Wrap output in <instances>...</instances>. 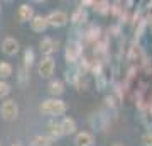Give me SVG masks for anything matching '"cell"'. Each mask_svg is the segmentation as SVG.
Instances as JSON below:
<instances>
[{
    "mask_svg": "<svg viewBox=\"0 0 152 146\" xmlns=\"http://www.w3.org/2000/svg\"><path fill=\"white\" fill-rule=\"evenodd\" d=\"M66 109H68V105H66L64 100H61V99H46L41 105H39V110H41V114H44V116H51V117H54V116H63V114L66 112Z\"/></svg>",
    "mask_w": 152,
    "mask_h": 146,
    "instance_id": "obj_1",
    "label": "cell"
},
{
    "mask_svg": "<svg viewBox=\"0 0 152 146\" xmlns=\"http://www.w3.org/2000/svg\"><path fill=\"white\" fill-rule=\"evenodd\" d=\"M0 114L5 121H15L19 117V105L14 99H5L0 104Z\"/></svg>",
    "mask_w": 152,
    "mask_h": 146,
    "instance_id": "obj_2",
    "label": "cell"
},
{
    "mask_svg": "<svg viewBox=\"0 0 152 146\" xmlns=\"http://www.w3.org/2000/svg\"><path fill=\"white\" fill-rule=\"evenodd\" d=\"M64 58L68 63H76V61L81 60V44L78 41H69L66 46L64 51Z\"/></svg>",
    "mask_w": 152,
    "mask_h": 146,
    "instance_id": "obj_3",
    "label": "cell"
},
{
    "mask_svg": "<svg viewBox=\"0 0 152 146\" xmlns=\"http://www.w3.org/2000/svg\"><path fill=\"white\" fill-rule=\"evenodd\" d=\"M54 68H56V63L53 60V56H42V60L39 61L37 71L42 78H49V76L54 73Z\"/></svg>",
    "mask_w": 152,
    "mask_h": 146,
    "instance_id": "obj_4",
    "label": "cell"
},
{
    "mask_svg": "<svg viewBox=\"0 0 152 146\" xmlns=\"http://www.w3.org/2000/svg\"><path fill=\"white\" fill-rule=\"evenodd\" d=\"M46 17H48V22L51 27H63L69 21V17H68V14L64 10H53L49 12V16Z\"/></svg>",
    "mask_w": 152,
    "mask_h": 146,
    "instance_id": "obj_5",
    "label": "cell"
},
{
    "mask_svg": "<svg viewBox=\"0 0 152 146\" xmlns=\"http://www.w3.org/2000/svg\"><path fill=\"white\" fill-rule=\"evenodd\" d=\"M2 51L7 56H15L19 53V41L15 38H5L2 43Z\"/></svg>",
    "mask_w": 152,
    "mask_h": 146,
    "instance_id": "obj_6",
    "label": "cell"
},
{
    "mask_svg": "<svg viewBox=\"0 0 152 146\" xmlns=\"http://www.w3.org/2000/svg\"><path fill=\"white\" fill-rule=\"evenodd\" d=\"M39 46H41V53H42V56H51V54L58 49V41H54L53 38H44Z\"/></svg>",
    "mask_w": 152,
    "mask_h": 146,
    "instance_id": "obj_7",
    "label": "cell"
},
{
    "mask_svg": "<svg viewBox=\"0 0 152 146\" xmlns=\"http://www.w3.org/2000/svg\"><path fill=\"white\" fill-rule=\"evenodd\" d=\"M17 16H19V21H20V22H31L34 17H36V14H34L32 5H29V4H24V5L19 7V10H17Z\"/></svg>",
    "mask_w": 152,
    "mask_h": 146,
    "instance_id": "obj_8",
    "label": "cell"
},
{
    "mask_svg": "<svg viewBox=\"0 0 152 146\" xmlns=\"http://www.w3.org/2000/svg\"><path fill=\"white\" fill-rule=\"evenodd\" d=\"M48 27H49L48 17H44V16H36L31 21V29H32L34 33H44Z\"/></svg>",
    "mask_w": 152,
    "mask_h": 146,
    "instance_id": "obj_9",
    "label": "cell"
},
{
    "mask_svg": "<svg viewBox=\"0 0 152 146\" xmlns=\"http://www.w3.org/2000/svg\"><path fill=\"white\" fill-rule=\"evenodd\" d=\"M48 133H49V138H51V139H59V138L64 136L63 126H61V122H58V121H51V122H49Z\"/></svg>",
    "mask_w": 152,
    "mask_h": 146,
    "instance_id": "obj_10",
    "label": "cell"
},
{
    "mask_svg": "<svg viewBox=\"0 0 152 146\" xmlns=\"http://www.w3.org/2000/svg\"><path fill=\"white\" fill-rule=\"evenodd\" d=\"M75 143L78 146H93V143H95V136H93L91 133H88V131H81V133L76 134Z\"/></svg>",
    "mask_w": 152,
    "mask_h": 146,
    "instance_id": "obj_11",
    "label": "cell"
},
{
    "mask_svg": "<svg viewBox=\"0 0 152 146\" xmlns=\"http://www.w3.org/2000/svg\"><path fill=\"white\" fill-rule=\"evenodd\" d=\"M48 90L54 99H59V95H63V92H64V83L61 80H51L48 85Z\"/></svg>",
    "mask_w": 152,
    "mask_h": 146,
    "instance_id": "obj_12",
    "label": "cell"
},
{
    "mask_svg": "<svg viewBox=\"0 0 152 146\" xmlns=\"http://www.w3.org/2000/svg\"><path fill=\"white\" fill-rule=\"evenodd\" d=\"M61 126H63V131H64V134H75L76 133V121L69 116H66L63 117L61 121Z\"/></svg>",
    "mask_w": 152,
    "mask_h": 146,
    "instance_id": "obj_13",
    "label": "cell"
},
{
    "mask_svg": "<svg viewBox=\"0 0 152 146\" xmlns=\"http://www.w3.org/2000/svg\"><path fill=\"white\" fill-rule=\"evenodd\" d=\"M86 21H88V14L85 10V7H78L71 16V22H75V24H83Z\"/></svg>",
    "mask_w": 152,
    "mask_h": 146,
    "instance_id": "obj_14",
    "label": "cell"
},
{
    "mask_svg": "<svg viewBox=\"0 0 152 146\" xmlns=\"http://www.w3.org/2000/svg\"><path fill=\"white\" fill-rule=\"evenodd\" d=\"M51 138L46 134H37L31 139V146H51Z\"/></svg>",
    "mask_w": 152,
    "mask_h": 146,
    "instance_id": "obj_15",
    "label": "cell"
},
{
    "mask_svg": "<svg viewBox=\"0 0 152 146\" xmlns=\"http://www.w3.org/2000/svg\"><path fill=\"white\" fill-rule=\"evenodd\" d=\"M12 73H14V68H12L10 63L0 61V80H5V78L12 76Z\"/></svg>",
    "mask_w": 152,
    "mask_h": 146,
    "instance_id": "obj_16",
    "label": "cell"
},
{
    "mask_svg": "<svg viewBox=\"0 0 152 146\" xmlns=\"http://www.w3.org/2000/svg\"><path fill=\"white\" fill-rule=\"evenodd\" d=\"M93 9H95V12L105 16V14H108L110 12V4L108 2H105V0H102V2H95V4H93Z\"/></svg>",
    "mask_w": 152,
    "mask_h": 146,
    "instance_id": "obj_17",
    "label": "cell"
},
{
    "mask_svg": "<svg viewBox=\"0 0 152 146\" xmlns=\"http://www.w3.org/2000/svg\"><path fill=\"white\" fill-rule=\"evenodd\" d=\"M34 65V51L31 48H27L24 51V66L26 68H31Z\"/></svg>",
    "mask_w": 152,
    "mask_h": 146,
    "instance_id": "obj_18",
    "label": "cell"
},
{
    "mask_svg": "<svg viewBox=\"0 0 152 146\" xmlns=\"http://www.w3.org/2000/svg\"><path fill=\"white\" fill-rule=\"evenodd\" d=\"M10 90H12V87L5 80H0V99H5L10 93Z\"/></svg>",
    "mask_w": 152,
    "mask_h": 146,
    "instance_id": "obj_19",
    "label": "cell"
},
{
    "mask_svg": "<svg viewBox=\"0 0 152 146\" xmlns=\"http://www.w3.org/2000/svg\"><path fill=\"white\" fill-rule=\"evenodd\" d=\"M27 70H29V68L22 66L20 71H19V83H20V85H26V78H27Z\"/></svg>",
    "mask_w": 152,
    "mask_h": 146,
    "instance_id": "obj_20",
    "label": "cell"
},
{
    "mask_svg": "<svg viewBox=\"0 0 152 146\" xmlns=\"http://www.w3.org/2000/svg\"><path fill=\"white\" fill-rule=\"evenodd\" d=\"M142 145L144 146H152V133L151 131L142 136Z\"/></svg>",
    "mask_w": 152,
    "mask_h": 146,
    "instance_id": "obj_21",
    "label": "cell"
},
{
    "mask_svg": "<svg viewBox=\"0 0 152 146\" xmlns=\"http://www.w3.org/2000/svg\"><path fill=\"white\" fill-rule=\"evenodd\" d=\"M107 104H108L110 107H117V100H115V97H112V95L107 97Z\"/></svg>",
    "mask_w": 152,
    "mask_h": 146,
    "instance_id": "obj_22",
    "label": "cell"
},
{
    "mask_svg": "<svg viewBox=\"0 0 152 146\" xmlns=\"http://www.w3.org/2000/svg\"><path fill=\"white\" fill-rule=\"evenodd\" d=\"M12 146H24L22 143H12Z\"/></svg>",
    "mask_w": 152,
    "mask_h": 146,
    "instance_id": "obj_23",
    "label": "cell"
},
{
    "mask_svg": "<svg viewBox=\"0 0 152 146\" xmlns=\"http://www.w3.org/2000/svg\"><path fill=\"white\" fill-rule=\"evenodd\" d=\"M113 146H122V145H113Z\"/></svg>",
    "mask_w": 152,
    "mask_h": 146,
    "instance_id": "obj_24",
    "label": "cell"
},
{
    "mask_svg": "<svg viewBox=\"0 0 152 146\" xmlns=\"http://www.w3.org/2000/svg\"><path fill=\"white\" fill-rule=\"evenodd\" d=\"M0 146H2V143H0Z\"/></svg>",
    "mask_w": 152,
    "mask_h": 146,
    "instance_id": "obj_25",
    "label": "cell"
}]
</instances>
